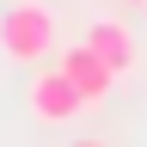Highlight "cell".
<instances>
[{"label": "cell", "instance_id": "obj_1", "mask_svg": "<svg viewBox=\"0 0 147 147\" xmlns=\"http://www.w3.org/2000/svg\"><path fill=\"white\" fill-rule=\"evenodd\" d=\"M55 37H61V31H55V12L43 6V0H18V6L0 12V55H6V61L37 67L55 49Z\"/></svg>", "mask_w": 147, "mask_h": 147}, {"label": "cell", "instance_id": "obj_2", "mask_svg": "<svg viewBox=\"0 0 147 147\" xmlns=\"http://www.w3.org/2000/svg\"><path fill=\"white\" fill-rule=\"evenodd\" d=\"M25 98H31V117H37V123H74V117L86 110L80 86H74L61 67H37L31 86H25Z\"/></svg>", "mask_w": 147, "mask_h": 147}, {"label": "cell", "instance_id": "obj_3", "mask_svg": "<svg viewBox=\"0 0 147 147\" xmlns=\"http://www.w3.org/2000/svg\"><path fill=\"white\" fill-rule=\"evenodd\" d=\"M61 74L74 86H80V98H86V110H98L110 92H117V74L104 67V55L92 49V43H74V49H61Z\"/></svg>", "mask_w": 147, "mask_h": 147}, {"label": "cell", "instance_id": "obj_4", "mask_svg": "<svg viewBox=\"0 0 147 147\" xmlns=\"http://www.w3.org/2000/svg\"><path fill=\"white\" fill-rule=\"evenodd\" d=\"M80 43H92V49H98V55H104V67L117 74V80H123V74H135V61H141V49H135V37H129V25H123V18H92Z\"/></svg>", "mask_w": 147, "mask_h": 147}, {"label": "cell", "instance_id": "obj_5", "mask_svg": "<svg viewBox=\"0 0 147 147\" xmlns=\"http://www.w3.org/2000/svg\"><path fill=\"white\" fill-rule=\"evenodd\" d=\"M67 147H104V141H67Z\"/></svg>", "mask_w": 147, "mask_h": 147}, {"label": "cell", "instance_id": "obj_6", "mask_svg": "<svg viewBox=\"0 0 147 147\" xmlns=\"http://www.w3.org/2000/svg\"><path fill=\"white\" fill-rule=\"evenodd\" d=\"M123 6H147V0H123Z\"/></svg>", "mask_w": 147, "mask_h": 147}]
</instances>
